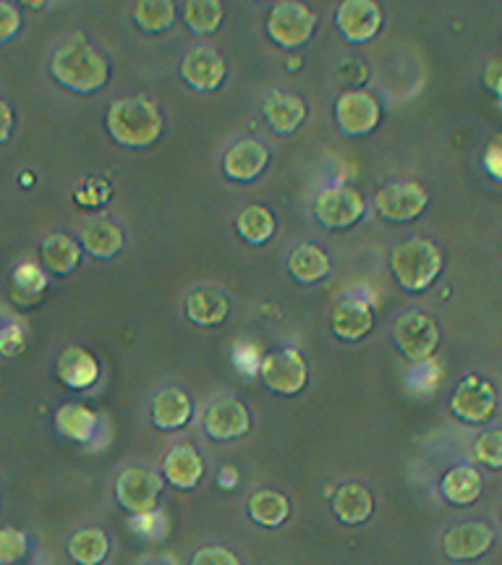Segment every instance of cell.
Masks as SVG:
<instances>
[{
    "mask_svg": "<svg viewBox=\"0 0 502 565\" xmlns=\"http://www.w3.org/2000/svg\"><path fill=\"white\" fill-rule=\"evenodd\" d=\"M53 79L76 95H95L110 79V63L84 38H74L55 51L51 61Z\"/></svg>",
    "mask_w": 502,
    "mask_h": 565,
    "instance_id": "obj_1",
    "label": "cell"
},
{
    "mask_svg": "<svg viewBox=\"0 0 502 565\" xmlns=\"http://www.w3.org/2000/svg\"><path fill=\"white\" fill-rule=\"evenodd\" d=\"M110 137L129 150H147L162 137V113L147 97H121L110 105L108 118Z\"/></svg>",
    "mask_w": 502,
    "mask_h": 565,
    "instance_id": "obj_2",
    "label": "cell"
},
{
    "mask_svg": "<svg viewBox=\"0 0 502 565\" xmlns=\"http://www.w3.org/2000/svg\"><path fill=\"white\" fill-rule=\"evenodd\" d=\"M445 257L429 238H408L391 252L393 278L406 294H424L440 278Z\"/></svg>",
    "mask_w": 502,
    "mask_h": 565,
    "instance_id": "obj_3",
    "label": "cell"
},
{
    "mask_svg": "<svg viewBox=\"0 0 502 565\" xmlns=\"http://www.w3.org/2000/svg\"><path fill=\"white\" fill-rule=\"evenodd\" d=\"M393 343L406 362L427 364L440 345V328L429 315L403 312L393 324Z\"/></svg>",
    "mask_w": 502,
    "mask_h": 565,
    "instance_id": "obj_4",
    "label": "cell"
},
{
    "mask_svg": "<svg viewBox=\"0 0 502 565\" xmlns=\"http://www.w3.org/2000/svg\"><path fill=\"white\" fill-rule=\"evenodd\" d=\"M317 30V13L307 3L299 0H282L273 6L270 17H267V34L278 47L286 51H299L312 40Z\"/></svg>",
    "mask_w": 502,
    "mask_h": 565,
    "instance_id": "obj_5",
    "label": "cell"
},
{
    "mask_svg": "<svg viewBox=\"0 0 502 565\" xmlns=\"http://www.w3.org/2000/svg\"><path fill=\"white\" fill-rule=\"evenodd\" d=\"M259 377L270 393L293 398V395H299L303 387H307V359L301 356L299 349H291V345H288V349H278L261 359Z\"/></svg>",
    "mask_w": 502,
    "mask_h": 565,
    "instance_id": "obj_6",
    "label": "cell"
},
{
    "mask_svg": "<svg viewBox=\"0 0 502 565\" xmlns=\"http://www.w3.org/2000/svg\"><path fill=\"white\" fill-rule=\"evenodd\" d=\"M165 479L145 466H129L116 479V500L131 515H150L160 503Z\"/></svg>",
    "mask_w": 502,
    "mask_h": 565,
    "instance_id": "obj_7",
    "label": "cell"
},
{
    "mask_svg": "<svg viewBox=\"0 0 502 565\" xmlns=\"http://www.w3.org/2000/svg\"><path fill=\"white\" fill-rule=\"evenodd\" d=\"M332 116H335L338 129L345 137L362 139L372 134L382 121V105L372 92L366 89H349L338 95L335 105H332Z\"/></svg>",
    "mask_w": 502,
    "mask_h": 565,
    "instance_id": "obj_8",
    "label": "cell"
},
{
    "mask_svg": "<svg viewBox=\"0 0 502 565\" xmlns=\"http://www.w3.org/2000/svg\"><path fill=\"white\" fill-rule=\"evenodd\" d=\"M314 215L324 228L349 231L366 215V202L353 186H330L317 194Z\"/></svg>",
    "mask_w": 502,
    "mask_h": 565,
    "instance_id": "obj_9",
    "label": "cell"
},
{
    "mask_svg": "<svg viewBox=\"0 0 502 565\" xmlns=\"http://www.w3.org/2000/svg\"><path fill=\"white\" fill-rule=\"evenodd\" d=\"M498 412V391L490 380L469 374L461 385L452 391L450 414L466 424H487Z\"/></svg>",
    "mask_w": 502,
    "mask_h": 565,
    "instance_id": "obj_10",
    "label": "cell"
},
{
    "mask_svg": "<svg viewBox=\"0 0 502 565\" xmlns=\"http://www.w3.org/2000/svg\"><path fill=\"white\" fill-rule=\"evenodd\" d=\"M377 212L391 223H412L427 210L429 192L419 181H395L377 192Z\"/></svg>",
    "mask_w": 502,
    "mask_h": 565,
    "instance_id": "obj_11",
    "label": "cell"
},
{
    "mask_svg": "<svg viewBox=\"0 0 502 565\" xmlns=\"http://www.w3.org/2000/svg\"><path fill=\"white\" fill-rule=\"evenodd\" d=\"M202 429L215 443L242 440L252 429V412L246 408L244 401L225 395V398H217L215 404L204 408Z\"/></svg>",
    "mask_w": 502,
    "mask_h": 565,
    "instance_id": "obj_12",
    "label": "cell"
},
{
    "mask_svg": "<svg viewBox=\"0 0 502 565\" xmlns=\"http://www.w3.org/2000/svg\"><path fill=\"white\" fill-rule=\"evenodd\" d=\"M335 24L345 42L364 45V42L377 38L382 30V9L372 0H345L338 6Z\"/></svg>",
    "mask_w": 502,
    "mask_h": 565,
    "instance_id": "obj_13",
    "label": "cell"
},
{
    "mask_svg": "<svg viewBox=\"0 0 502 565\" xmlns=\"http://www.w3.org/2000/svg\"><path fill=\"white\" fill-rule=\"evenodd\" d=\"M494 542V532L484 521H463V524L450 526L442 536V553L456 563L477 561L490 553Z\"/></svg>",
    "mask_w": 502,
    "mask_h": 565,
    "instance_id": "obj_14",
    "label": "cell"
},
{
    "mask_svg": "<svg viewBox=\"0 0 502 565\" xmlns=\"http://www.w3.org/2000/svg\"><path fill=\"white\" fill-rule=\"evenodd\" d=\"M267 162H270V150L265 147V141L246 137L231 145V150L225 152L223 173L225 179L236 183H252L265 173Z\"/></svg>",
    "mask_w": 502,
    "mask_h": 565,
    "instance_id": "obj_15",
    "label": "cell"
},
{
    "mask_svg": "<svg viewBox=\"0 0 502 565\" xmlns=\"http://www.w3.org/2000/svg\"><path fill=\"white\" fill-rule=\"evenodd\" d=\"M332 335L341 338L345 343H356L372 333L374 312L372 307L359 296H343L335 301L330 312Z\"/></svg>",
    "mask_w": 502,
    "mask_h": 565,
    "instance_id": "obj_16",
    "label": "cell"
},
{
    "mask_svg": "<svg viewBox=\"0 0 502 565\" xmlns=\"http://www.w3.org/2000/svg\"><path fill=\"white\" fill-rule=\"evenodd\" d=\"M228 66L212 47H194L183 55L181 79L196 92H215L223 87Z\"/></svg>",
    "mask_w": 502,
    "mask_h": 565,
    "instance_id": "obj_17",
    "label": "cell"
},
{
    "mask_svg": "<svg viewBox=\"0 0 502 565\" xmlns=\"http://www.w3.org/2000/svg\"><path fill=\"white\" fill-rule=\"evenodd\" d=\"M204 477V461L202 456L196 454L194 445L181 443L175 448L168 450V456L162 458V479L165 484L175 487V490H194L196 484L202 482Z\"/></svg>",
    "mask_w": 502,
    "mask_h": 565,
    "instance_id": "obj_18",
    "label": "cell"
},
{
    "mask_svg": "<svg viewBox=\"0 0 502 565\" xmlns=\"http://www.w3.org/2000/svg\"><path fill=\"white\" fill-rule=\"evenodd\" d=\"M152 424L160 433H179L194 414V404H191L189 393L181 387H162L152 398Z\"/></svg>",
    "mask_w": 502,
    "mask_h": 565,
    "instance_id": "obj_19",
    "label": "cell"
},
{
    "mask_svg": "<svg viewBox=\"0 0 502 565\" xmlns=\"http://www.w3.org/2000/svg\"><path fill=\"white\" fill-rule=\"evenodd\" d=\"M261 116L273 126L275 134L288 137V134H293L307 121V103H303L301 95H293V92H273L261 103Z\"/></svg>",
    "mask_w": 502,
    "mask_h": 565,
    "instance_id": "obj_20",
    "label": "cell"
},
{
    "mask_svg": "<svg viewBox=\"0 0 502 565\" xmlns=\"http://www.w3.org/2000/svg\"><path fill=\"white\" fill-rule=\"evenodd\" d=\"M183 312H186L191 322L200 324V328H217V324L228 320L231 301L225 299V294L217 291V288L202 286L186 294V299H183Z\"/></svg>",
    "mask_w": 502,
    "mask_h": 565,
    "instance_id": "obj_21",
    "label": "cell"
},
{
    "mask_svg": "<svg viewBox=\"0 0 502 565\" xmlns=\"http://www.w3.org/2000/svg\"><path fill=\"white\" fill-rule=\"evenodd\" d=\"M82 249L95 259H113L124 249V231L110 217H89L79 231Z\"/></svg>",
    "mask_w": 502,
    "mask_h": 565,
    "instance_id": "obj_22",
    "label": "cell"
},
{
    "mask_svg": "<svg viewBox=\"0 0 502 565\" xmlns=\"http://www.w3.org/2000/svg\"><path fill=\"white\" fill-rule=\"evenodd\" d=\"M55 370H58L61 383L71 387V391H89L100 380L97 359L87 349H79V345H71V349L63 351Z\"/></svg>",
    "mask_w": 502,
    "mask_h": 565,
    "instance_id": "obj_23",
    "label": "cell"
},
{
    "mask_svg": "<svg viewBox=\"0 0 502 565\" xmlns=\"http://www.w3.org/2000/svg\"><path fill=\"white\" fill-rule=\"evenodd\" d=\"M332 513L345 526H359L374 513V498L362 482H345L332 494Z\"/></svg>",
    "mask_w": 502,
    "mask_h": 565,
    "instance_id": "obj_24",
    "label": "cell"
},
{
    "mask_svg": "<svg viewBox=\"0 0 502 565\" xmlns=\"http://www.w3.org/2000/svg\"><path fill=\"white\" fill-rule=\"evenodd\" d=\"M482 475L469 463L463 466H452L450 471H445L442 482H440V492L442 498L448 500L450 505L456 508H469L482 498Z\"/></svg>",
    "mask_w": 502,
    "mask_h": 565,
    "instance_id": "obj_25",
    "label": "cell"
},
{
    "mask_svg": "<svg viewBox=\"0 0 502 565\" xmlns=\"http://www.w3.org/2000/svg\"><path fill=\"white\" fill-rule=\"evenodd\" d=\"M288 273L301 286H314L330 275V257L322 246L301 244L288 257Z\"/></svg>",
    "mask_w": 502,
    "mask_h": 565,
    "instance_id": "obj_26",
    "label": "cell"
},
{
    "mask_svg": "<svg viewBox=\"0 0 502 565\" xmlns=\"http://www.w3.org/2000/svg\"><path fill=\"white\" fill-rule=\"evenodd\" d=\"M82 263V244L66 233H53L42 244V265L53 275H71Z\"/></svg>",
    "mask_w": 502,
    "mask_h": 565,
    "instance_id": "obj_27",
    "label": "cell"
},
{
    "mask_svg": "<svg viewBox=\"0 0 502 565\" xmlns=\"http://www.w3.org/2000/svg\"><path fill=\"white\" fill-rule=\"evenodd\" d=\"M66 550L76 565H103L110 555V540L103 529L87 526L68 536Z\"/></svg>",
    "mask_w": 502,
    "mask_h": 565,
    "instance_id": "obj_28",
    "label": "cell"
},
{
    "mask_svg": "<svg viewBox=\"0 0 502 565\" xmlns=\"http://www.w3.org/2000/svg\"><path fill=\"white\" fill-rule=\"evenodd\" d=\"M249 515L261 529H278L291 515V503L278 490H257L249 498Z\"/></svg>",
    "mask_w": 502,
    "mask_h": 565,
    "instance_id": "obj_29",
    "label": "cell"
},
{
    "mask_svg": "<svg viewBox=\"0 0 502 565\" xmlns=\"http://www.w3.org/2000/svg\"><path fill=\"white\" fill-rule=\"evenodd\" d=\"M275 228H278V223H275V215L265 207V204H249V207H244L236 217L238 236L252 246H261L270 242L275 236Z\"/></svg>",
    "mask_w": 502,
    "mask_h": 565,
    "instance_id": "obj_30",
    "label": "cell"
},
{
    "mask_svg": "<svg viewBox=\"0 0 502 565\" xmlns=\"http://www.w3.org/2000/svg\"><path fill=\"white\" fill-rule=\"evenodd\" d=\"M55 429L71 443H87L97 429V416L82 404H66L55 412Z\"/></svg>",
    "mask_w": 502,
    "mask_h": 565,
    "instance_id": "obj_31",
    "label": "cell"
},
{
    "mask_svg": "<svg viewBox=\"0 0 502 565\" xmlns=\"http://www.w3.org/2000/svg\"><path fill=\"white\" fill-rule=\"evenodd\" d=\"M223 17L225 9L217 0H186V6H183V24H186L189 32L196 34V38L215 34L221 30Z\"/></svg>",
    "mask_w": 502,
    "mask_h": 565,
    "instance_id": "obj_32",
    "label": "cell"
},
{
    "mask_svg": "<svg viewBox=\"0 0 502 565\" xmlns=\"http://www.w3.org/2000/svg\"><path fill=\"white\" fill-rule=\"evenodd\" d=\"M133 24L147 34H162L173 26L175 3L173 0H139L131 9Z\"/></svg>",
    "mask_w": 502,
    "mask_h": 565,
    "instance_id": "obj_33",
    "label": "cell"
},
{
    "mask_svg": "<svg viewBox=\"0 0 502 565\" xmlns=\"http://www.w3.org/2000/svg\"><path fill=\"white\" fill-rule=\"evenodd\" d=\"M45 288H47V275L40 265L24 263L17 267V273H13V299L21 303H32L40 299Z\"/></svg>",
    "mask_w": 502,
    "mask_h": 565,
    "instance_id": "obj_34",
    "label": "cell"
},
{
    "mask_svg": "<svg viewBox=\"0 0 502 565\" xmlns=\"http://www.w3.org/2000/svg\"><path fill=\"white\" fill-rule=\"evenodd\" d=\"M30 553V540L13 526H0V565H19Z\"/></svg>",
    "mask_w": 502,
    "mask_h": 565,
    "instance_id": "obj_35",
    "label": "cell"
},
{
    "mask_svg": "<svg viewBox=\"0 0 502 565\" xmlns=\"http://www.w3.org/2000/svg\"><path fill=\"white\" fill-rule=\"evenodd\" d=\"M473 458L487 469H502V429H490L473 440Z\"/></svg>",
    "mask_w": 502,
    "mask_h": 565,
    "instance_id": "obj_36",
    "label": "cell"
},
{
    "mask_svg": "<svg viewBox=\"0 0 502 565\" xmlns=\"http://www.w3.org/2000/svg\"><path fill=\"white\" fill-rule=\"evenodd\" d=\"M189 565H242V561H238V557L233 555L231 550L210 545V547L196 550Z\"/></svg>",
    "mask_w": 502,
    "mask_h": 565,
    "instance_id": "obj_37",
    "label": "cell"
},
{
    "mask_svg": "<svg viewBox=\"0 0 502 565\" xmlns=\"http://www.w3.org/2000/svg\"><path fill=\"white\" fill-rule=\"evenodd\" d=\"M21 30V13L13 3H0V45L13 40Z\"/></svg>",
    "mask_w": 502,
    "mask_h": 565,
    "instance_id": "obj_38",
    "label": "cell"
},
{
    "mask_svg": "<svg viewBox=\"0 0 502 565\" xmlns=\"http://www.w3.org/2000/svg\"><path fill=\"white\" fill-rule=\"evenodd\" d=\"M108 196H110L108 183L92 179V181L84 183L79 192H76V202L87 204V207H100V204L108 202Z\"/></svg>",
    "mask_w": 502,
    "mask_h": 565,
    "instance_id": "obj_39",
    "label": "cell"
},
{
    "mask_svg": "<svg viewBox=\"0 0 502 565\" xmlns=\"http://www.w3.org/2000/svg\"><path fill=\"white\" fill-rule=\"evenodd\" d=\"M482 166L494 181L502 183V134H498V137L490 139V145H487V150H484Z\"/></svg>",
    "mask_w": 502,
    "mask_h": 565,
    "instance_id": "obj_40",
    "label": "cell"
},
{
    "mask_svg": "<svg viewBox=\"0 0 502 565\" xmlns=\"http://www.w3.org/2000/svg\"><path fill=\"white\" fill-rule=\"evenodd\" d=\"M13 131V110L9 103L0 100V145H6Z\"/></svg>",
    "mask_w": 502,
    "mask_h": 565,
    "instance_id": "obj_41",
    "label": "cell"
},
{
    "mask_svg": "<svg viewBox=\"0 0 502 565\" xmlns=\"http://www.w3.org/2000/svg\"><path fill=\"white\" fill-rule=\"evenodd\" d=\"M484 82H487V87H490L494 95H500V100H502V61L490 63V68H487V74H484Z\"/></svg>",
    "mask_w": 502,
    "mask_h": 565,
    "instance_id": "obj_42",
    "label": "cell"
}]
</instances>
